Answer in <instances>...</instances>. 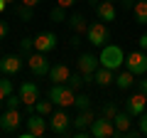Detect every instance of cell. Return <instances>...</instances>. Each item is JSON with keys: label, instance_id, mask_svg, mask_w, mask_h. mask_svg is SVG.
<instances>
[{"label": "cell", "instance_id": "obj_23", "mask_svg": "<svg viewBox=\"0 0 147 138\" xmlns=\"http://www.w3.org/2000/svg\"><path fill=\"white\" fill-rule=\"evenodd\" d=\"M15 91V86H12V81L7 79V74L5 77H0V101H5L7 96Z\"/></svg>", "mask_w": 147, "mask_h": 138}, {"label": "cell", "instance_id": "obj_9", "mask_svg": "<svg viewBox=\"0 0 147 138\" xmlns=\"http://www.w3.org/2000/svg\"><path fill=\"white\" fill-rule=\"evenodd\" d=\"M115 123L110 121V118L100 116V118H93V123H91V136L93 138H113L115 136Z\"/></svg>", "mask_w": 147, "mask_h": 138}, {"label": "cell", "instance_id": "obj_10", "mask_svg": "<svg viewBox=\"0 0 147 138\" xmlns=\"http://www.w3.org/2000/svg\"><path fill=\"white\" fill-rule=\"evenodd\" d=\"M20 99H22V104L25 106H34L37 101H39V86L34 84V81H22V86H20Z\"/></svg>", "mask_w": 147, "mask_h": 138}, {"label": "cell", "instance_id": "obj_7", "mask_svg": "<svg viewBox=\"0 0 147 138\" xmlns=\"http://www.w3.org/2000/svg\"><path fill=\"white\" fill-rule=\"evenodd\" d=\"M125 69H130L135 77H145L147 74V54L142 52H130L125 54Z\"/></svg>", "mask_w": 147, "mask_h": 138}, {"label": "cell", "instance_id": "obj_40", "mask_svg": "<svg viewBox=\"0 0 147 138\" xmlns=\"http://www.w3.org/2000/svg\"><path fill=\"white\" fill-rule=\"evenodd\" d=\"M123 8H127V10H132V8H135V0H123Z\"/></svg>", "mask_w": 147, "mask_h": 138}, {"label": "cell", "instance_id": "obj_37", "mask_svg": "<svg viewBox=\"0 0 147 138\" xmlns=\"http://www.w3.org/2000/svg\"><path fill=\"white\" fill-rule=\"evenodd\" d=\"M5 35H7V25L0 20V40H5Z\"/></svg>", "mask_w": 147, "mask_h": 138}, {"label": "cell", "instance_id": "obj_32", "mask_svg": "<svg viewBox=\"0 0 147 138\" xmlns=\"http://www.w3.org/2000/svg\"><path fill=\"white\" fill-rule=\"evenodd\" d=\"M137 128H140V133H142V136H147V111L137 116Z\"/></svg>", "mask_w": 147, "mask_h": 138}, {"label": "cell", "instance_id": "obj_30", "mask_svg": "<svg viewBox=\"0 0 147 138\" xmlns=\"http://www.w3.org/2000/svg\"><path fill=\"white\" fill-rule=\"evenodd\" d=\"M118 111H120V109H118L115 104H105V106H103V111H100V116H105V118H110V121H113Z\"/></svg>", "mask_w": 147, "mask_h": 138}, {"label": "cell", "instance_id": "obj_36", "mask_svg": "<svg viewBox=\"0 0 147 138\" xmlns=\"http://www.w3.org/2000/svg\"><path fill=\"white\" fill-rule=\"evenodd\" d=\"M125 136L127 138H137V136H142V133H140V128H130V131H125Z\"/></svg>", "mask_w": 147, "mask_h": 138}, {"label": "cell", "instance_id": "obj_25", "mask_svg": "<svg viewBox=\"0 0 147 138\" xmlns=\"http://www.w3.org/2000/svg\"><path fill=\"white\" fill-rule=\"evenodd\" d=\"M49 20H52V22H66L69 20V17H66V8L57 5L52 12H49Z\"/></svg>", "mask_w": 147, "mask_h": 138}, {"label": "cell", "instance_id": "obj_5", "mask_svg": "<svg viewBox=\"0 0 147 138\" xmlns=\"http://www.w3.org/2000/svg\"><path fill=\"white\" fill-rule=\"evenodd\" d=\"M69 126H71V116L66 113V109H61V111H52V116H49V131H52V133H57V136H66Z\"/></svg>", "mask_w": 147, "mask_h": 138}, {"label": "cell", "instance_id": "obj_26", "mask_svg": "<svg viewBox=\"0 0 147 138\" xmlns=\"http://www.w3.org/2000/svg\"><path fill=\"white\" fill-rule=\"evenodd\" d=\"M74 106L79 109V111H86V109H91V96H88V94H76Z\"/></svg>", "mask_w": 147, "mask_h": 138}, {"label": "cell", "instance_id": "obj_42", "mask_svg": "<svg viewBox=\"0 0 147 138\" xmlns=\"http://www.w3.org/2000/svg\"><path fill=\"white\" fill-rule=\"evenodd\" d=\"M105 3H118V0H105Z\"/></svg>", "mask_w": 147, "mask_h": 138}, {"label": "cell", "instance_id": "obj_35", "mask_svg": "<svg viewBox=\"0 0 147 138\" xmlns=\"http://www.w3.org/2000/svg\"><path fill=\"white\" fill-rule=\"evenodd\" d=\"M137 86H140V91H142V94L147 96V77H142V79L137 81Z\"/></svg>", "mask_w": 147, "mask_h": 138}, {"label": "cell", "instance_id": "obj_17", "mask_svg": "<svg viewBox=\"0 0 147 138\" xmlns=\"http://www.w3.org/2000/svg\"><path fill=\"white\" fill-rule=\"evenodd\" d=\"M96 12H98V20H103V22H113L118 17L115 5L113 3H105V0H100L98 5H96Z\"/></svg>", "mask_w": 147, "mask_h": 138}, {"label": "cell", "instance_id": "obj_11", "mask_svg": "<svg viewBox=\"0 0 147 138\" xmlns=\"http://www.w3.org/2000/svg\"><path fill=\"white\" fill-rule=\"evenodd\" d=\"M145 106H147V96L142 94V91H137V94H132L130 99L125 101V111L130 113L132 118H137L140 113H145Z\"/></svg>", "mask_w": 147, "mask_h": 138}, {"label": "cell", "instance_id": "obj_31", "mask_svg": "<svg viewBox=\"0 0 147 138\" xmlns=\"http://www.w3.org/2000/svg\"><path fill=\"white\" fill-rule=\"evenodd\" d=\"M32 10H34V8H30V5H25V3H22V5L17 8V15L27 22V20H32Z\"/></svg>", "mask_w": 147, "mask_h": 138}, {"label": "cell", "instance_id": "obj_8", "mask_svg": "<svg viewBox=\"0 0 147 138\" xmlns=\"http://www.w3.org/2000/svg\"><path fill=\"white\" fill-rule=\"evenodd\" d=\"M44 118H47V116H42V113H37V111L27 113L25 123H27V133H30L32 138H37V136H44V133H47L49 121H44Z\"/></svg>", "mask_w": 147, "mask_h": 138}, {"label": "cell", "instance_id": "obj_20", "mask_svg": "<svg viewBox=\"0 0 147 138\" xmlns=\"http://www.w3.org/2000/svg\"><path fill=\"white\" fill-rule=\"evenodd\" d=\"M66 22H69V27H71V30L76 32V35H84V32L88 30V22H86V17L81 15V12H74V15L69 17Z\"/></svg>", "mask_w": 147, "mask_h": 138}, {"label": "cell", "instance_id": "obj_22", "mask_svg": "<svg viewBox=\"0 0 147 138\" xmlns=\"http://www.w3.org/2000/svg\"><path fill=\"white\" fill-rule=\"evenodd\" d=\"M132 15L140 25H147V0H135V8H132Z\"/></svg>", "mask_w": 147, "mask_h": 138}, {"label": "cell", "instance_id": "obj_41", "mask_svg": "<svg viewBox=\"0 0 147 138\" xmlns=\"http://www.w3.org/2000/svg\"><path fill=\"white\" fill-rule=\"evenodd\" d=\"M7 3H10V0H0V12H3V10L7 8Z\"/></svg>", "mask_w": 147, "mask_h": 138}, {"label": "cell", "instance_id": "obj_12", "mask_svg": "<svg viewBox=\"0 0 147 138\" xmlns=\"http://www.w3.org/2000/svg\"><path fill=\"white\" fill-rule=\"evenodd\" d=\"M54 47H57V35H54V32H42V35L34 37V52L49 54Z\"/></svg>", "mask_w": 147, "mask_h": 138}, {"label": "cell", "instance_id": "obj_3", "mask_svg": "<svg viewBox=\"0 0 147 138\" xmlns=\"http://www.w3.org/2000/svg\"><path fill=\"white\" fill-rule=\"evenodd\" d=\"M86 40H88V44H93V47H103V44H108L110 40V32L108 27H105V22H91L88 30H86Z\"/></svg>", "mask_w": 147, "mask_h": 138}, {"label": "cell", "instance_id": "obj_16", "mask_svg": "<svg viewBox=\"0 0 147 138\" xmlns=\"http://www.w3.org/2000/svg\"><path fill=\"white\" fill-rule=\"evenodd\" d=\"M113 123H115V138H120V136H125V131H130V126H132V116L127 111H118L115 113V118H113Z\"/></svg>", "mask_w": 147, "mask_h": 138}, {"label": "cell", "instance_id": "obj_2", "mask_svg": "<svg viewBox=\"0 0 147 138\" xmlns=\"http://www.w3.org/2000/svg\"><path fill=\"white\" fill-rule=\"evenodd\" d=\"M49 99L54 101V106L69 109V106H74V101H76V91H74L69 84H52V89H49Z\"/></svg>", "mask_w": 147, "mask_h": 138}, {"label": "cell", "instance_id": "obj_4", "mask_svg": "<svg viewBox=\"0 0 147 138\" xmlns=\"http://www.w3.org/2000/svg\"><path fill=\"white\" fill-rule=\"evenodd\" d=\"M22 123V111L20 109H5L0 113V131L3 133H17Z\"/></svg>", "mask_w": 147, "mask_h": 138}, {"label": "cell", "instance_id": "obj_34", "mask_svg": "<svg viewBox=\"0 0 147 138\" xmlns=\"http://www.w3.org/2000/svg\"><path fill=\"white\" fill-rule=\"evenodd\" d=\"M57 5H61V8H66V10H69V8L76 5V0H57Z\"/></svg>", "mask_w": 147, "mask_h": 138}, {"label": "cell", "instance_id": "obj_6", "mask_svg": "<svg viewBox=\"0 0 147 138\" xmlns=\"http://www.w3.org/2000/svg\"><path fill=\"white\" fill-rule=\"evenodd\" d=\"M27 67H30V72L34 77H47L49 69H52V64H49V59H47L44 52H32L30 57H27Z\"/></svg>", "mask_w": 147, "mask_h": 138}, {"label": "cell", "instance_id": "obj_19", "mask_svg": "<svg viewBox=\"0 0 147 138\" xmlns=\"http://www.w3.org/2000/svg\"><path fill=\"white\" fill-rule=\"evenodd\" d=\"M93 111L91 109H86V111H79V116L71 118V126L74 128H91V123H93Z\"/></svg>", "mask_w": 147, "mask_h": 138}, {"label": "cell", "instance_id": "obj_39", "mask_svg": "<svg viewBox=\"0 0 147 138\" xmlns=\"http://www.w3.org/2000/svg\"><path fill=\"white\" fill-rule=\"evenodd\" d=\"M22 3H25V5H30V8H37L42 0H22Z\"/></svg>", "mask_w": 147, "mask_h": 138}, {"label": "cell", "instance_id": "obj_1", "mask_svg": "<svg viewBox=\"0 0 147 138\" xmlns=\"http://www.w3.org/2000/svg\"><path fill=\"white\" fill-rule=\"evenodd\" d=\"M98 62L100 67H108V69H120L123 64H125V52H123V47H118V44L108 42L100 47V54H98Z\"/></svg>", "mask_w": 147, "mask_h": 138}, {"label": "cell", "instance_id": "obj_14", "mask_svg": "<svg viewBox=\"0 0 147 138\" xmlns=\"http://www.w3.org/2000/svg\"><path fill=\"white\" fill-rule=\"evenodd\" d=\"M20 69H22V57H17V54H7V57L0 59V72H3V74L12 77V74H17Z\"/></svg>", "mask_w": 147, "mask_h": 138}, {"label": "cell", "instance_id": "obj_24", "mask_svg": "<svg viewBox=\"0 0 147 138\" xmlns=\"http://www.w3.org/2000/svg\"><path fill=\"white\" fill-rule=\"evenodd\" d=\"M34 111L49 118V116H52V111H54V101H52V99H47V101H37V104H34Z\"/></svg>", "mask_w": 147, "mask_h": 138}, {"label": "cell", "instance_id": "obj_33", "mask_svg": "<svg viewBox=\"0 0 147 138\" xmlns=\"http://www.w3.org/2000/svg\"><path fill=\"white\" fill-rule=\"evenodd\" d=\"M137 44H140V49H145V52H147V32H142V35H140Z\"/></svg>", "mask_w": 147, "mask_h": 138}, {"label": "cell", "instance_id": "obj_27", "mask_svg": "<svg viewBox=\"0 0 147 138\" xmlns=\"http://www.w3.org/2000/svg\"><path fill=\"white\" fill-rule=\"evenodd\" d=\"M20 52L30 57V54L34 52V40H32V37H22L20 40Z\"/></svg>", "mask_w": 147, "mask_h": 138}, {"label": "cell", "instance_id": "obj_38", "mask_svg": "<svg viewBox=\"0 0 147 138\" xmlns=\"http://www.w3.org/2000/svg\"><path fill=\"white\" fill-rule=\"evenodd\" d=\"M71 44H74V47H79V44H81V35H76V32H74V37H71Z\"/></svg>", "mask_w": 147, "mask_h": 138}, {"label": "cell", "instance_id": "obj_15", "mask_svg": "<svg viewBox=\"0 0 147 138\" xmlns=\"http://www.w3.org/2000/svg\"><path fill=\"white\" fill-rule=\"evenodd\" d=\"M49 79H52V84H66L69 77H71V69L66 67V64H54L52 69H49Z\"/></svg>", "mask_w": 147, "mask_h": 138}, {"label": "cell", "instance_id": "obj_13", "mask_svg": "<svg viewBox=\"0 0 147 138\" xmlns=\"http://www.w3.org/2000/svg\"><path fill=\"white\" fill-rule=\"evenodd\" d=\"M98 67H100V62H98V57L93 52H84L79 57V72L81 74H96Z\"/></svg>", "mask_w": 147, "mask_h": 138}, {"label": "cell", "instance_id": "obj_28", "mask_svg": "<svg viewBox=\"0 0 147 138\" xmlns=\"http://www.w3.org/2000/svg\"><path fill=\"white\" fill-rule=\"evenodd\" d=\"M66 84H69V86H71V89H74V91H79V89H81V86H84V84H86V81H84V74H81V72H79V74H71V77H69V81H66Z\"/></svg>", "mask_w": 147, "mask_h": 138}, {"label": "cell", "instance_id": "obj_18", "mask_svg": "<svg viewBox=\"0 0 147 138\" xmlns=\"http://www.w3.org/2000/svg\"><path fill=\"white\" fill-rule=\"evenodd\" d=\"M113 81H115L113 69H108V67H98V69H96V74H93V84H98V86H108V84H113Z\"/></svg>", "mask_w": 147, "mask_h": 138}, {"label": "cell", "instance_id": "obj_21", "mask_svg": "<svg viewBox=\"0 0 147 138\" xmlns=\"http://www.w3.org/2000/svg\"><path fill=\"white\" fill-rule=\"evenodd\" d=\"M135 84V74H132L130 69H125V72H120V74L115 77V86L120 91H125V89H130V86Z\"/></svg>", "mask_w": 147, "mask_h": 138}, {"label": "cell", "instance_id": "obj_29", "mask_svg": "<svg viewBox=\"0 0 147 138\" xmlns=\"http://www.w3.org/2000/svg\"><path fill=\"white\" fill-rule=\"evenodd\" d=\"M20 106H22V99H20V94H15V91H12V94L5 99V109H20Z\"/></svg>", "mask_w": 147, "mask_h": 138}]
</instances>
